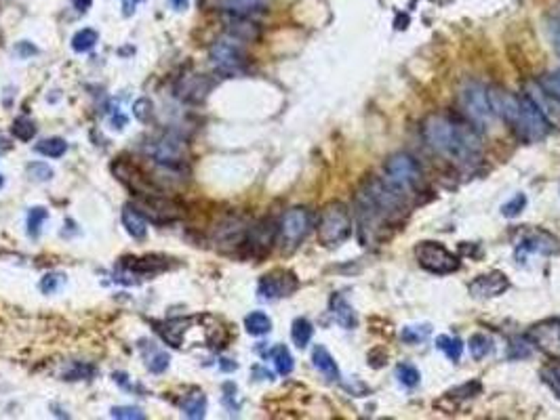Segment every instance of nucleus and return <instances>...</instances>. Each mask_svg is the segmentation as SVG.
Wrapping results in <instances>:
<instances>
[{
	"label": "nucleus",
	"instance_id": "obj_29",
	"mask_svg": "<svg viewBox=\"0 0 560 420\" xmlns=\"http://www.w3.org/2000/svg\"><path fill=\"white\" fill-rule=\"evenodd\" d=\"M270 360L274 362L278 374L287 376V374L293 372V366H295L293 364V355H291V351L284 345H274L272 351H270Z\"/></svg>",
	"mask_w": 560,
	"mask_h": 420
},
{
	"label": "nucleus",
	"instance_id": "obj_2",
	"mask_svg": "<svg viewBox=\"0 0 560 420\" xmlns=\"http://www.w3.org/2000/svg\"><path fill=\"white\" fill-rule=\"evenodd\" d=\"M422 135L438 156L462 166H472L482 158V141L476 126L453 113H430L422 124Z\"/></svg>",
	"mask_w": 560,
	"mask_h": 420
},
{
	"label": "nucleus",
	"instance_id": "obj_18",
	"mask_svg": "<svg viewBox=\"0 0 560 420\" xmlns=\"http://www.w3.org/2000/svg\"><path fill=\"white\" fill-rule=\"evenodd\" d=\"M270 0H219V7L230 15L251 17L255 13L266 11Z\"/></svg>",
	"mask_w": 560,
	"mask_h": 420
},
{
	"label": "nucleus",
	"instance_id": "obj_13",
	"mask_svg": "<svg viewBox=\"0 0 560 420\" xmlns=\"http://www.w3.org/2000/svg\"><path fill=\"white\" fill-rule=\"evenodd\" d=\"M556 252H560V242L552 234H548V232H533V234H529L527 238H522L518 242V246L514 250V256H516V261L520 265H525L531 254H546V256H550V254H556Z\"/></svg>",
	"mask_w": 560,
	"mask_h": 420
},
{
	"label": "nucleus",
	"instance_id": "obj_45",
	"mask_svg": "<svg viewBox=\"0 0 560 420\" xmlns=\"http://www.w3.org/2000/svg\"><path fill=\"white\" fill-rule=\"evenodd\" d=\"M550 36H552V43H554L556 51L560 53V13H556L550 19Z\"/></svg>",
	"mask_w": 560,
	"mask_h": 420
},
{
	"label": "nucleus",
	"instance_id": "obj_25",
	"mask_svg": "<svg viewBox=\"0 0 560 420\" xmlns=\"http://www.w3.org/2000/svg\"><path fill=\"white\" fill-rule=\"evenodd\" d=\"M190 322L188 320H173V322H167L163 326H158L156 330L160 332V336L167 340V345L171 347H181V340H183V332L188 330L185 326H188Z\"/></svg>",
	"mask_w": 560,
	"mask_h": 420
},
{
	"label": "nucleus",
	"instance_id": "obj_23",
	"mask_svg": "<svg viewBox=\"0 0 560 420\" xmlns=\"http://www.w3.org/2000/svg\"><path fill=\"white\" fill-rule=\"evenodd\" d=\"M181 412L192 418V420H198V418H205V412H207V395L200 391V389H192L188 395L181 399Z\"/></svg>",
	"mask_w": 560,
	"mask_h": 420
},
{
	"label": "nucleus",
	"instance_id": "obj_41",
	"mask_svg": "<svg viewBox=\"0 0 560 420\" xmlns=\"http://www.w3.org/2000/svg\"><path fill=\"white\" fill-rule=\"evenodd\" d=\"M112 418H121V420H143L145 414L141 412V408H133V406H118L112 408Z\"/></svg>",
	"mask_w": 560,
	"mask_h": 420
},
{
	"label": "nucleus",
	"instance_id": "obj_14",
	"mask_svg": "<svg viewBox=\"0 0 560 420\" xmlns=\"http://www.w3.org/2000/svg\"><path fill=\"white\" fill-rule=\"evenodd\" d=\"M527 336L531 338L533 345H537L548 355L560 357V318H552V320L535 324Z\"/></svg>",
	"mask_w": 560,
	"mask_h": 420
},
{
	"label": "nucleus",
	"instance_id": "obj_47",
	"mask_svg": "<svg viewBox=\"0 0 560 420\" xmlns=\"http://www.w3.org/2000/svg\"><path fill=\"white\" fill-rule=\"evenodd\" d=\"M139 3H143V0H123V13L129 17L135 13V9L139 7Z\"/></svg>",
	"mask_w": 560,
	"mask_h": 420
},
{
	"label": "nucleus",
	"instance_id": "obj_51",
	"mask_svg": "<svg viewBox=\"0 0 560 420\" xmlns=\"http://www.w3.org/2000/svg\"><path fill=\"white\" fill-rule=\"evenodd\" d=\"M221 370L232 372V370H236V364H232V360H221Z\"/></svg>",
	"mask_w": 560,
	"mask_h": 420
},
{
	"label": "nucleus",
	"instance_id": "obj_15",
	"mask_svg": "<svg viewBox=\"0 0 560 420\" xmlns=\"http://www.w3.org/2000/svg\"><path fill=\"white\" fill-rule=\"evenodd\" d=\"M213 85H215L213 78H209V76H205V74H190V76H183V78H179V82L175 85V95L181 101L200 103V101L207 99Z\"/></svg>",
	"mask_w": 560,
	"mask_h": 420
},
{
	"label": "nucleus",
	"instance_id": "obj_8",
	"mask_svg": "<svg viewBox=\"0 0 560 420\" xmlns=\"http://www.w3.org/2000/svg\"><path fill=\"white\" fill-rule=\"evenodd\" d=\"M133 206L145 217V221L167 225L183 217V206L175 200L167 198L165 194H152V196H135Z\"/></svg>",
	"mask_w": 560,
	"mask_h": 420
},
{
	"label": "nucleus",
	"instance_id": "obj_11",
	"mask_svg": "<svg viewBox=\"0 0 560 420\" xmlns=\"http://www.w3.org/2000/svg\"><path fill=\"white\" fill-rule=\"evenodd\" d=\"M459 101H462V107L468 113V118L474 126L476 124L484 126L495 116L491 99H489V89H484L478 82H468L459 93Z\"/></svg>",
	"mask_w": 560,
	"mask_h": 420
},
{
	"label": "nucleus",
	"instance_id": "obj_24",
	"mask_svg": "<svg viewBox=\"0 0 560 420\" xmlns=\"http://www.w3.org/2000/svg\"><path fill=\"white\" fill-rule=\"evenodd\" d=\"M226 23H228L230 36L238 38V41H253V38L259 36L257 25L253 21H249L247 17H242V15H232Z\"/></svg>",
	"mask_w": 560,
	"mask_h": 420
},
{
	"label": "nucleus",
	"instance_id": "obj_20",
	"mask_svg": "<svg viewBox=\"0 0 560 420\" xmlns=\"http://www.w3.org/2000/svg\"><path fill=\"white\" fill-rule=\"evenodd\" d=\"M331 313H333L335 322H338L346 330H354L356 324H358V318H356L354 309L350 307V302L342 294H333V298H331Z\"/></svg>",
	"mask_w": 560,
	"mask_h": 420
},
{
	"label": "nucleus",
	"instance_id": "obj_37",
	"mask_svg": "<svg viewBox=\"0 0 560 420\" xmlns=\"http://www.w3.org/2000/svg\"><path fill=\"white\" fill-rule=\"evenodd\" d=\"M11 131H13L15 139H19V141H32V137L36 135V126H34V122L28 116L15 118Z\"/></svg>",
	"mask_w": 560,
	"mask_h": 420
},
{
	"label": "nucleus",
	"instance_id": "obj_7",
	"mask_svg": "<svg viewBox=\"0 0 560 420\" xmlns=\"http://www.w3.org/2000/svg\"><path fill=\"white\" fill-rule=\"evenodd\" d=\"M147 156H150L158 166L181 168L183 162L190 156V147L181 135L177 133H163L152 143H147Z\"/></svg>",
	"mask_w": 560,
	"mask_h": 420
},
{
	"label": "nucleus",
	"instance_id": "obj_39",
	"mask_svg": "<svg viewBox=\"0 0 560 420\" xmlns=\"http://www.w3.org/2000/svg\"><path fill=\"white\" fill-rule=\"evenodd\" d=\"M525 206H527V196L525 194H516L510 202H506L501 206V214L506 219H514V217H518L522 210H525Z\"/></svg>",
	"mask_w": 560,
	"mask_h": 420
},
{
	"label": "nucleus",
	"instance_id": "obj_42",
	"mask_svg": "<svg viewBox=\"0 0 560 420\" xmlns=\"http://www.w3.org/2000/svg\"><path fill=\"white\" fill-rule=\"evenodd\" d=\"M152 101L150 99H145V97H141V99H137L135 103H133V116L139 120V122H147L152 118Z\"/></svg>",
	"mask_w": 560,
	"mask_h": 420
},
{
	"label": "nucleus",
	"instance_id": "obj_12",
	"mask_svg": "<svg viewBox=\"0 0 560 420\" xmlns=\"http://www.w3.org/2000/svg\"><path fill=\"white\" fill-rule=\"evenodd\" d=\"M300 282H297L295 274L289 269H274L270 274H266L264 278L259 280L257 286V294L264 300H276V298H284L291 296Z\"/></svg>",
	"mask_w": 560,
	"mask_h": 420
},
{
	"label": "nucleus",
	"instance_id": "obj_16",
	"mask_svg": "<svg viewBox=\"0 0 560 420\" xmlns=\"http://www.w3.org/2000/svg\"><path fill=\"white\" fill-rule=\"evenodd\" d=\"M468 288L474 298H493V296L504 294L510 288V280L501 272H489L472 280Z\"/></svg>",
	"mask_w": 560,
	"mask_h": 420
},
{
	"label": "nucleus",
	"instance_id": "obj_34",
	"mask_svg": "<svg viewBox=\"0 0 560 420\" xmlns=\"http://www.w3.org/2000/svg\"><path fill=\"white\" fill-rule=\"evenodd\" d=\"M493 349V340L487 334H474L470 338V353L474 360H482L487 357Z\"/></svg>",
	"mask_w": 560,
	"mask_h": 420
},
{
	"label": "nucleus",
	"instance_id": "obj_33",
	"mask_svg": "<svg viewBox=\"0 0 560 420\" xmlns=\"http://www.w3.org/2000/svg\"><path fill=\"white\" fill-rule=\"evenodd\" d=\"M396 378L400 380V385L406 387V389H413L419 385V370L411 364H398L396 366Z\"/></svg>",
	"mask_w": 560,
	"mask_h": 420
},
{
	"label": "nucleus",
	"instance_id": "obj_43",
	"mask_svg": "<svg viewBox=\"0 0 560 420\" xmlns=\"http://www.w3.org/2000/svg\"><path fill=\"white\" fill-rule=\"evenodd\" d=\"M28 175H30V179L43 183V181H49L53 177V168L49 164H45V162H34V164L28 166Z\"/></svg>",
	"mask_w": 560,
	"mask_h": 420
},
{
	"label": "nucleus",
	"instance_id": "obj_49",
	"mask_svg": "<svg viewBox=\"0 0 560 420\" xmlns=\"http://www.w3.org/2000/svg\"><path fill=\"white\" fill-rule=\"evenodd\" d=\"M74 7H76L79 13H87L91 7V0H74Z\"/></svg>",
	"mask_w": 560,
	"mask_h": 420
},
{
	"label": "nucleus",
	"instance_id": "obj_44",
	"mask_svg": "<svg viewBox=\"0 0 560 420\" xmlns=\"http://www.w3.org/2000/svg\"><path fill=\"white\" fill-rule=\"evenodd\" d=\"M63 284V276L61 274H49V276H45L43 278V282H41V290L45 292V294H51V292H55V290H59V286Z\"/></svg>",
	"mask_w": 560,
	"mask_h": 420
},
{
	"label": "nucleus",
	"instance_id": "obj_38",
	"mask_svg": "<svg viewBox=\"0 0 560 420\" xmlns=\"http://www.w3.org/2000/svg\"><path fill=\"white\" fill-rule=\"evenodd\" d=\"M432 328L430 326H406L400 334V338L408 345H419L422 340H426L430 336Z\"/></svg>",
	"mask_w": 560,
	"mask_h": 420
},
{
	"label": "nucleus",
	"instance_id": "obj_28",
	"mask_svg": "<svg viewBox=\"0 0 560 420\" xmlns=\"http://www.w3.org/2000/svg\"><path fill=\"white\" fill-rule=\"evenodd\" d=\"M533 355V342L529 336H514L508 347V360H527Z\"/></svg>",
	"mask_w": 560,
	"mask_h": 420
},
{
	"label": "nucleus",
	"instance_id": "obj_46",
	"mask_svg": "<svg viewBox=\"0 0 560 420\" xmlns=\"http://www.w3.org/2000/svg\"><path fill=\"white\" fill-rule=\"evenodd\" d=\"M15 53H17L19 57H23V59H25V57H32V55L36 53V47H32L30 43H25V41H23V43H19V45L15 47Z\"/></svg>",
	"mask_w": 560,
	"mask_h": 420
},
{
	"label": "nucleus",
	"instance_id": "obj_26",
	"mask_svg": "<svg viewBox=\"0 0 560 420\" xmlns=\"http://www.w3.org/2000/svg\"><path fill=\"white\" fill-rule=\"evenodd\" d=\"M312 334H314V328H312V322L306 320V318H297L291 326V338L293 342L300 349H306L308 342L312 340Z\"/></svg>",
	"mask_w": 560,
	"mask_h": 420
},
{
	"label": "nucleus",
	"instance_id": "obj_17",
	"mask_svg": "<svg viewBox=\"0 0 560 420\" xmlns=\"http://www.w3.org/2000/svg\"><path fill=\"white\" fill-rule=\"evenodd\" d=\"M276 238V229L272 221H261L259 225L251 227L247 232V240L245 246L253 252V254H264L270 250L272 242Z\"/></svg>",
	"mask_w": 560,
	"mask_h": 420
},
{
	"label": "nucleus",
	"instance_id": "obj_52",
	"mask_svg": "<svg viewBox=\"0 0 560 420\" xmlns=\"http://www.w3.org/2000/svg\"><path fill=\"white\" fill-rule=\"evenodd\" d=\"M0 187H3V177H0Z\"/></svg>",
	"mask_w": 560,
	"mask_h": 420
},
{
	"label": "nucleus",
	"instance_id": "obj_40",
	"mask_svg": "<svg viewBox=\"0 0 560 420\" xmlns=\"http://www.w3.org/2000/svg\"><path fill=\"white\" fill-rule=\"evenodd\" d=\"M541 380L554 391V395L560 399V366H548L541 370Z\"/></svg>",
	"mask_w": 560,
	"mask_h": 420
},
{
	"label": "nucleus",
	"instance_id": "obj_36",
	"mask_svg": "<svg viewBox=\"0 0 560 420\" xmlns=\"http://www.w3.org/2000/svg\"><path fill=\"white\" fill-rule=\"evenodd\" d=\"M539 87L543 89V93L556 101H560V69L543 74L539 78Z\"/></svg>",
	"mask_w": 560,
	"mask_h": 420
},
{
	"label": "nucleus",
	"instance_id": "obj_21",
	"mask_svg": "<svg viewBox=\"0 0 560 420\" xmlns=\"http://www.w3.org/2000/svg\"><path fill=\"white\" fill-rule=\"evenodd\" d=\"M123 225L127 229V234L133 238V240H143L147 236V223H145V217L133 206V204H127L123 208Z\"/></svg>",
	"mask_w": 560,
	"mask_h": 420
},
{
	"label": "nucleus",
	"instance_id": "obj_6",
	"mask_svg": "<svg viewBox=\"0 0 560 420\" xmlns=\"http://www.w3.org/2000/svg\"><path fill=\"white\" fill-rule=\"evenodd\" d=\"M422 166L419 162L406 154V151H398V154L390 156V160L386 162V183L396 189L398 194H402L404 198H408L411 194L415 192L422 183Z\"/></svg>",
	"mask_w": 560,
	"mask_h": 420
},
{
	"label": "nucleus",
	"instance_id": "obj_4",
	"mask_svg": "<svg viewBox=\"0 0 560 420\" xmlns=\"http://www.w3.org/2000/svg\"><path fill=\"white\" fill-rule=\"evenodd\" d=\"M209 59L213 69L223 76V78H234L247 69V53L240 45L238 38L234 36H223L211 45Z\"/></svg>",
	"mask_w": 560,
	"mask_h": 420
},
{
	"label": "nucleus",
	"instance_id": "obj_31",
	"mask_svg": "<svg viewBox=\"0 0 560 420\" xmlns=\"http://www.w3.org/2000/svg\"><path fill=\"white\" fill-rule=\"evenodd\" d=\"M436 347H438L440 351H444L446 357H449L451 362H459L462 351H464V342H462L459 338H453V336L442 334V336L436 338Z\"/></svg>",
	"mask_w": 560,
	"mask_h": 420
},
{
	"label": "nucleus",
	"instance_id": "obj_35",
	"mask_svg": "<svg viewBox=\"0 0 560 420\" xmlns=\"http://www.w3.org/2000/svg\"><path fill=\"white\" fill-rule=\"evenodd\" d=\"M47 219H49V212H47L45 208H41V206L30 208V212H28V234H30L32 238H39L41 227H43V223H45Z\"/></svg>",
	"mask_w": 560,
	"mask_h": 420
},
{
	"label": "nucleus",
	"instance_id": "obj_9",
	"mask_svg": "<svg viewBox=\"0 0 560 420\" xmlns=\"http://www.w3.org/2000/svg\"><path fill=\"white\" fill-rule=\"evenodd\" d=\"M415 258L426 272L436 276H446L459 269V258L438 242H419L415 246Z\"/></svg>",
	"mask_w": 560,
	"mask_h": 420
},
{
	"label": "nucleus",
	"instance_id": "obj_22",
	"mask_svg": "<svg viewBox=\"0 0 560 420\" xmlns=\"http://www.w3.org/2000/svg\"><path fill=\"white\" fill-rule=\"evenodd\" d=\"M312 364H314V368H316L324 378H329V380H338V378H340V368H338V364H335L333 355H331L322 345H316V347L312 349Z\"/></svg>",
	"mask_w": 560,
	"mask_h": 420
},
{
	"label": "nucleus",
	"instance_id": "obj_1",
	"mask_svg": "<svg viewBox=\"0 0 560 420\" xmlns=\"http://www.w3.org/2000/svg\"><path fill=\"white\" fill-rule=\"evenodd\" d=\"M404 196L392 189L384 179L366 181L356 194V212H358V234L364 246L380 244L394 221L404 212Z\"/></svg>",
	"mask_w": 560,
	"mask_h": 420
},
{
	"label": "nucleus",
	"instance_id": "obj_3",
	"mask_svg": "<svg viewBox=\"0 0 560 420\" xmlns=\"http://www.w3.org/2000/svg\"><path fill=\"white\" fill-rule=\"evenodd\" d=\"M508 124L514 129L518 139L525 143H537V141L546 139L552 129L543 109L531 97H520L518 109Z\"/></svg>",
	"mask_w": 560,
	"mask_h": 420
},
{
	"label": "nucleus",
	"instance_id": "obj_5",
	"mask_svg": "<svg viewBox=\"0 0 560 420\" xmlns=\"http://www.w3.org/2000/svg\"><path fill=\"white\" fill-rule=\"evenodd\" d=\"M352 236V214L340 200L329 202L322 208L318 223V240L324 246H340Z\"/></svg>",
	"mask_w": 560,
	"mask_h": 420
},
{
	"label": "nucleus",
	"instance_id": "obj_32",
	"mask_svg": "<svg viewBox=\"0 0 560 420\" xmlns=\"http://www.w3.org/2000/svg\"><path fill=\"white\" fill-rule=\"evenodd\" d=\"M36 151L47 158H61L65 151H68V143L59 137H51V139H45L36 145Z\"/></svg>",
	"mask_w": 560,
	"mask_h": 420
},
{
	"label": "nucleus",
	"instance_id": "obj_48",
	"mask_svg": "<svg viewBox=\"0 0 560 420\" xmlns=\"http://www.w3.org/2000/svg\"><path fill=\"white\" fill-rule=\"evenodd\" d=\"M169 5L175 9V11H185L190 5V0H169Z\"/></svg>",
	"mask_w": 560,
	"mask_h": 420
},
{
	"label": "nucleus",
	"instance_id": "obj_30",
	"mask_svg": "<svg viewBox=\"0 0 560 420\" xmlns=\"http://www.w3.org/2000/svg\"><path fill=\"white\" fill-rule=\"evenodd\" d=\"M97 41H99V34L95 30H91V27H85V30L74 34L72 49L76 51V53H87V51H91L97 45Z\"/></svg>",
	"mask_w": 560,
	"mask_h": 420
},
{
	"label": "nucleus",
	"instance_id": "obj_19",
	"mask_svg": "<svg viewBox=\"0 0 560 420\" xmlns=\"http://www.w3.org/2000/svg\"><path fill=\"white\" fill-rule=\"evenodd\" d=\"M141 353H143V362H145V368L154 372V374H160L169 368V353L165 349H160L154 342H147V340H141Z\"/></svg>",
	"mask_w": 560,
	"mask_h": 420
},
{
	"label": "nucleus",
	"instance_id": "obj_27",
	"mask_svg": "<svg viewBox=\"0 0 560 420\" xmlns=\"http://www.w3.org/2000/svg\"><path fill=\"white\" fill-rule=\"evenodd\" d=\"M245 328L251 336H264L272 330V320L264 311H253L245 318Z\"/></svg>",
	"mask_w": 560,
	"mask_h": 420
},
{
	"label": "nucleus",
	"instance_id": "obj_50",
	"mask_svg": "<svg viewBox=\"0 0 560 420\" xmlns=\"http://www.w3.org/2000/svg\"><path fill=\"white\" fill-rule=\"evenodd\" d=\"M11 149V143H9V139L0 133V154H5V151H9Z\"/></svg>",
	"mask_w": 560,
	"mask_h": 420
},
{
	"label": "nucleus",
	"instance_id": "obj_10",
	"mask_svg": "<svg viewBox=\"0 0 560 420\" xmlns=\"http://www.w3.org/2000/svg\"><path fill=\"white\" fill-rule=\"evenodd\" d=\"M314 225V217L308 208L304 206H295L291 210L284 212L282 221H280V242L284 246V250H295L300 246L306 236L310 234V229Z\"/></svg>",
	"mask_w": 560,
	"mask_h": 420
}]
</instances>
